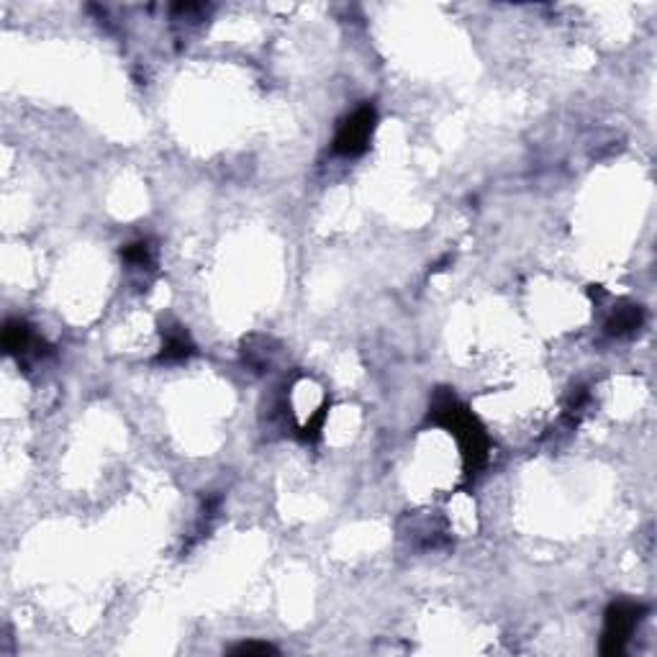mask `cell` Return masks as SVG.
<instances>
[{
    "label": "cell",
    "mask_w": 657,
    "mask_h": 657,
    "mask_svg": "<svg viewBox=\"0 0 657 657\" xmlns=\"http://www.w3.org/2000/svg\"><path fill=\"white\" fill-rule=\"evenodd\" d=\"M644 606L632 601H617L606 609V624H603V637H601V653L606 657L621 655L629 637L635 635L637 624L642 621Z\"/></svg>",
    "instance_id": "obj_2"
},
{
    "label": "cell",
    "mask_w": 657,
    "mask_h": 657,
    "mask_svg": "<svg viewBox=\"0 0 657 657\" xmlns=\"http://www.w3.org/2000/svg\"><path fill=\"white\" fill-rule=\"evenodd\" d=\"M195 354V345L191 342L188 331L183 327H162V352H159V363H180Z\"/></svg>",
    "instance_id": "obj_4"
},
{
    "label": "cell",
    "mask_w": 657,
    "mask_h": 657,
    "mask_svg": "<svg viewBox=\"0 0 657 657\" xmlns=\"http://www.w3.org/2000/svg\"><path fill=\"white\" fill-rule=\"evenodd\" d=\"M642 321H644V311L635 306V303H624V306H619L614 313H611V319L606 321V331L611 334V337H627V334H632V331H637L642 327Z\"/></svg>",
    "instance_id": "obj_6"
},
{
    "label": "cell",
    "mask_w": 657,
    "mask_h": 657,
    "mask_svg": "<svg viewBox=\"0 0 657 657\" xmlns=\"http://www.w3.org/2000/svg\"><path fill=\"white\" fill-rule=\"evenodd\" d=\"M229 653L232 655H277V647H272L270 642H242V644H234Z\"/></svg>",
    "instance_id": "obj_9"
},
{
    "label": "cell",
    "mask_w": 657,
    "mask_h": 657,
    "mask_svg": "<svg viewBox=\"0 0 657 657\" xmlns=\"http://www.w3.org/2000/svg\"><path fill=\"white\" fill-rule=\"evenodd\" d=\"M375 126H378V111L372 106H360L339 124L334 136V152L342 157L365 155L375 134Z\"/></svg>",
    "instance_id": "obj_3"
},
{
    "label": "cell",
    "mask_w": 657,
    "mask_h": 657,
    "mask_svg": "<svg viewBox=\"0 0 657 657\" xmlns=\"http://www.w3.org/2000/svg\"><path fill=\"white\" fill-rule=\"evenodd\" d=\"M327 414H328V401L324 404V406L319 408L313 416H311L309 424L301 429V434H298V437H301L303 442H316V439L321 437V429H324V422H327Z\"/></svg>",
    "instance_id": "obj_8"
},
{
    "label": "cell",
    "mask_w": 657,
    "mask_h": 657,
    "mask_svg": "<svg viewBox=\"0 0 657 657\" xmlns=\"http://www.w3.org/2000/svg\"><path fill=\"white\" fill-rule=\"evenodd\" d=\"M31 347H39V339L34 337L31 327L21 319H8L3 328V349L13 357H21L31 352Z\"/></svg>",
    "instance_id": "obj_5"
},
{
    "label": "cell",
    "mask_w": 657,
    "mask_h": 657,
    "mask_svg": "<svg viewBox=\"0 0 657 657\" xmlns=\"http://www.w3.org/2000/svg\"><path fill=\"white\" fill-rule=\"evenodd\" d=\"M121 257L132 268H147V265H152V247H149V242H134V244H126L121 250Z\"/></svg>",
    "instance_id": "obj_7"
},
{
    "label": "cell",
    "mask_w": 657,
    "mask_h": 657,
    "mask_svg": "<svg viewBox=\"0 0 657 657\" xmlns=\"http://www.w3.org/2000/svg\"><path fill=\"white\" fill-rule=\"evenodd\" d=\"M429 422L447 429L463 452L465 473L475 475L485 463H488V437L481 422L475 419V414L465 406L463 401H457V396L447 388H439L434 393V401L429 406Z\"/></svg>",
    "instance_id": "obj_1"
}]
</instances>
